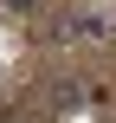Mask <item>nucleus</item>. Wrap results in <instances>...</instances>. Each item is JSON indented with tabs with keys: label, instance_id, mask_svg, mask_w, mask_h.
<instances>
[{
	"label": "nucleus",
	"instance_id": "f257e3e1",
	"mask_svg": "<svg viewBox=\"0 0 116 123\" xmlns=\"http://www.w3.org/2000/svg\"><path fill=\"white\" fill-rule=\"evenodd\" d=\"M6 6H13V13H32V6H39V0H6Z\"/></svg>",
	"mask_w": 116,
	"mask_h": 123
}]
</instances>
